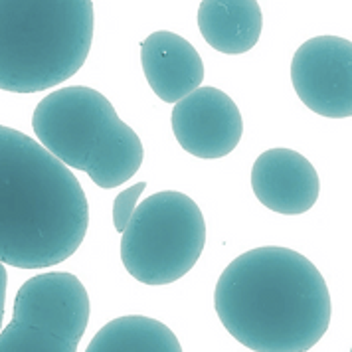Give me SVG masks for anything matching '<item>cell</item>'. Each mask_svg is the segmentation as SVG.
I'll use <instances>...</instances> for the list:
<instances>
[{
	"mask_svg": "<svg viewBox=\"0 0 352 352\" xmlns=\"http://www.w3.org/2000/svg\"><path fill=\"white\" fill-rule=\"evenodd\" d=\"M89 206L74 173L24 133L0 125V263L44 270L72 257Z\"/></svg>",
	"mask_w": 352,
	"mask_h": 352,
	"instance_id": "7a4b0ae2",
	"label": "cell"
},
{
	"mask_svg": "<svg viewBox=\"0 0 352 352\" xmlns=\"http://www.w3.org/2000/svg\"><path fill=\"white\" fill-rule=\"evenodd\" d=\"M121 236L125 270L144 285H168L202 256L206 222L190 196L164 190L137 206Z\"/></svg>",
	"mask_w": 352,
	"mask_h": 352,
	"instance_id": "5b68a950",
	"label": "cell"
},
{
	"mask_svg": "<svg viewBox=\"0 0 352 352\" xmlns=\"http://www.w3.org/2000/svg\"><path fill=\"white\" fill-rule=\"evenodd\" d=\"M141 65L155 96L178 103L204 81V64L188 40L168 30L153 32L141 44Z\"/></svg>",
	"mask_w": 352,
	"mask_h": 352,
	"instance_id": "30bf717a",
	"label": "cell"
},
{
	"mask_svg": "<svg viewBox=\"0 0 352 352\" xmlns=\"http://www.w3.org/2000/svg\"><path fill=\"white\" fill-rule=\"evenodd\" d=\"M12 320L80 344L89 322V295L72 273H42L20 287Z\"/></svg>",
	"mask_w": 352,
	"mask_h": 352,
	"instance_id": "ba28073f",
	"label": "cell"
},
{
	"mask_svg": "<svg viewBox=\"0 0 352 352\" xmlns=\"http://www.w3.org/2000/svg\"><path fill=\"white\" fill-rule=\"evenodd\" d=\"M173 133L198 159H222L241 141L243 121L232 97L216 87H198L173 109Z\"/></svg>",
	"mask_w": 352,
	"mask_h": 352,
	"instance_id": "52a82bcc",
	"label": "cell"
},
{
	"mask_svg": "<svg viewBox=\"0 0 352 352\" xmlns=\"http://www.w3.org/2000/svg\"><path fill=\"white\" fill-rule=\"evenodd\" d=\"M224 329L256 352H307L331 322L320 272L295 250L267 245L238 256L214 291Z\"/></svg>",
	"mask_w": 352,
	"mask_h": 352,
	"instance_id": "6da1fadb",
	"label": "cell"
},
{
	"mask_svg": "<svg viewBox=\"0 0 352 352\" xmlns=\"http://www.w3.org/2000/svg\"><path fill=\"white\" fill-rule=\"evenodd\" d=\"M261 8L256 0H204L198 8V28L214 50L240 56L261 36Z\"/></svg>",
	"mask_w": 352,
	"mask_h": 352,
	"instance_id": "8fae6325",
	"label": "cell"
},
{
	"mask_svg": "<svg viewBox=\"0 0 352 352\" xmlns=\"http://www.w3.org/2000/svg\"><path fill=\"white\" fill-rule=\"evenodd\" d=\"M0 352H78V344L12 320L0 331Z\"/></svg>",
	"mask_w": 352,
	"mask_h": 352,
	"instance_id": "4fadbf2b",
	"label": "cell"
},
{
	"mask_svg": "<svg viewBox=\"0 0 352 352\" xmlns=\"http://www.w3.org/2000/svg\"><path fill=\"white\" fill-rule=\"evenodd\" d=\"M144 188H146V182H137L127 190L117 194V198L113 202V224H115L117 232H121V234L125 232L133 212L139 206V198L143 196Z\"/></svg>",
	"mask_w": 352,
	"mask_h": 352,
	"instance_id": "5bb4252c",
	"label": "cell"
},
{
	"mask_svg": "<svg viewBox=\"0 0 352 352\" xmlns=\"http://www.w3.org/2000/svg\"><path fill=\"white\" fill-rule=\"evenodd\" d=\"M94 42V2H0V89L44 91L69 80Z\"/></svg>",
	"mask_w": 352,
	"mask_h": 352,
	"instance_id": "3957f363",
	"label": "cell"
},
{
	"mask_svg": "<svg viewBox=\"0 0 352 352\" xmlns=\"http://www.w3.org/2000/svg\"><path fill=\"white\" fill-rule=\"evenodd\" d=\"M291 81L311 111L329 119L352 115V44L338 36H317L301 44L291 62Z\"/></svg>",
	"mask_w": 352,
	"mask_h": 352,
	"instance_id": "8992f818",
	"label": "cell"
},
{
	"mask_svg": "<svg viewBox=\"0 0 352 352\" xmlns=\"http://www.w3.org/2000/svg\"><path fill=\"white\" fill-rule=\"evenodd\" d=\"M252 188L265 208L299 216L315 206L320 182L315 166L303 155L279 146L257 157L252 168Z\"/></svg>",
	"mask_w": 352,
	"mask_h": 352,
	"instance_id": "9c48e42d",
	"label": "cell"
},
{
	"mask_svg": "<svg viewBox=\"0 0 352 352\" xmlns=\"http://www.w3.org/2000/svg\"><path fill=\"white\" fill-rule=\"evenodd\" d=\"M85 352H182V346L164 322L127 315L101 327Z\"/></svg>",
	"mask_w": 352,
	"mask_h": 352,
	"instance_id": "7c38bea8",
	"label": "cell"
},
{
	"mask_svg": "<svg viewBox=\"0 0 352 352\" xmlns=\"http://www.w3.org/2000/svg\"><path fill=\"white\" fill-rule=\"evenodd\" d=\"M32 127L54 159L83 170L99 188L121 186L143 164L139 135L91 87H64L44 97L34 111Z\"/></svg>",
	"mask_w": 352,
	"mask_h": 352,
	"instance_id": "277c9868",
	"label": "cell"
}]
</instances>
